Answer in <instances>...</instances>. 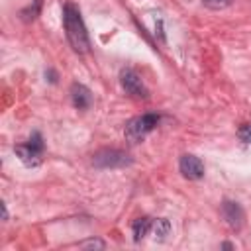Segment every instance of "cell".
Instances as JSON below:
<instances>
[{
	"instance_id": "1",
	"label": "cell",
	"mask_w": 251,
	"mask_h": 251,
	"mask_svg": "<svg viewBox=\"0 0 251 251\" xmlns=\"http://www.w3.org/2000/svg\"><path fill=\"white\" fill-rule=\"evenodd\" d=\"M63 24H65V31H67V39H69L71 47L76 53H88L90 39H88L80 10L71 2H67L63 8Z\"/></svg>"
},
{
	"instance_id": "2",
	"label": "cell",
	"mask_w": 251,
	"mask_h": 251,
	"mask_svg": "<svg viewBox=\"0 0 251 251\" xmlns=\"http://www.w3.org/2000/svg\"><path fill=\"white\" fill-rule=\"evenodd\" d=\"M161 122V116L159 114H141V116H135L131 118L126 127H124V135L129 143H139L147 137V133H151Z\"/></svg>"
},
{
	"instance_id": "3",
	"label": "cell",
	"mask_w": 251,
	"mask_h": 251,
	"mask_svg": "<svg viewBox=\"0 0 251 251\" xmlns=\"http://www.w3.org/2000/svg\"><path fill=\"white\" fill-rule=\"evenodd\" d=\"M131 163V157L120 149H102L92 157V165L98 169H118Z\"/></svg>"
},
{
	"instance_id": "4",
	"label": "cell",
	"mask_w": 251,
	"mask_h": 251,
	"mask_svg": "<svg viewBox=\"0 0 251 251\" xmlns=\"http://www.w3.org/2000/svg\"><path fill=\"white\" fill-rule=\"evenodd\" d=\"M120 82H122V88L126 90V94H129L131 98H147L149 96L141 76L133 69H124L120 73Z\"/></svg>"
},
{
	"instance_id": "5",
	"label": "cell",
	"mask_w": 251,
	"mask_h": 251,
	"mask_svg": "<svg viewBox=\"0 0 251 251\" xmlns=\"http://www.w3.org/2000/svg\"><path fill=\"white\" fill-rule=\"evenodd\" d=\"M178 169H180L182 176L188 178V180H198V178L204 176V165H202V161L198 157H194V155H188V153L180 157Z\"/></svg>"
},
{
	"instance_id": "6",
	"label": "cell",
	"mask_w": 251,
	"mask_h": 251,
	"mask_svg": "<svg viewBox=\"0 0 251 251\" xmlns=\"http://www.w3.org/2000/svg\"><path fill=\"white\" fill-rule=\"evenodd\" d=\"M222 216H224L226 224L233 229H239L243 226V220H245L243 208L233 200H224L222 202Z\"/></svg>"
},
{
	"instance_id": "7",
	"label": "cell",
	"mask_w": 251,
	"mask_h": 251,
	"mask_svg": "<svg viewBox=\"0 0 251 251\" xmlns=\"http://www.w3.org/2000/svg\"><path fill=\"white\" fill-rule=\"evenodd\" d=\"M14 151H16V155L20 157V161H22L24 165H27V167H37V165L41 163V153H43V151L31 147L29 143H25V145H16Z\"/></svg>"
},
{
	"instance_id": "8",
	"label": "cell",
	"mask_w": 251,
	"mask_h": 251,
	"mask_svg": "<svg viewBox=\"0 0 251 251\" xmlns=\"http://www.w3.org/2000/svg\"><path fill=\"white\" fill-rule=\"evenodd\" d=\"M71 100H73L75 108L84 110V108H88V106L92 104V92H90L84 84L75 82V84L71 86Z\"/></svg>"
},
{
	"instance_id": "9",
	"label": "cell",
	"mask_w": 251,
	"mask_h": 251,
	"mask_svg": "<svg viewBox=\"0 0 251 251\" xmlns=\"http://www.w3.org/2000/svg\"><path fill=\"white\" fill-rule=\"evenodd\" d=\"M151 226H153V220L143 216V218H137L133 224H131V231H133V239L139 241L143 239L147 233H151Z\"/></svg>"
},
{
	"instance_id": "10",
	"label": "cell",
	"mask_w": 251,
	"mask_h": 251,
	"mask_svg": "<svg viewBox=\"0 0 251 251\" xmlns=\"http://www.w3.org/2000/svg\"><path fill=\"white\" fill-rule=\"evenodd\" d=\"M151 233L155 235L157 241H165L167 235L171 233V224H169V220H165V218H157V220H153Z\"/></svg>"
},
{
	"instance_id": "11",
	"label": "cell",
	"mask_w": 251,
	"mask_h": 251,
	"mask_svg": "<svg viewBox=\"0 0 251 251\" xmlns=\"http://www.w3.org/2000/svg\"><path fill=\"white\" fill-rule=\"evenodd\" d=\"M41 4H43V0H33V4H29L27 8H24V10L20 12L22 20H24V22H31V20H35V18L39 16Z\"/></svg>"
},
{
	"instance_id": "12",
	"label": "cell",
	"mask_w": 251,
	"mask_h": 251,
	"mask_svg": "<svg viewBox=\"0 0 251 251\" xmlns=\"http://www.w3.org/2000/svg\"><path fill=\"white\" fill-rule=\"evenodd\" d=\"M202 4L210 10H224L231 4V0H202Z\"/></svg>"
},
{
	"instance_id": "13",
	"label": "cell",
	"mask_w": 251,
	"mask_h": 251,
	"mask_svg": "<svg viewBox=\"0 0 251 251\" xmlns=\"http://www.w3.org/2000/svg\"><path fill=\"white\" fill-rule=\"evenodd\" d=\"M237 135H239V139H241V141L251 143V124H243V126L239 127Z\"/></svg>"
},
{
	"instance_id": "14",
	"label": "cell",
	"mask_w": 251,
	"mask_h": 251,
	"mask_svg": "<svg viewBox=\"0 0 251 251\" xmlns=\"http://www.w3.org/2000/svg\"><path fill=\"white\" fill-rule=\"evenodd\" d=\"M31 147H35V149H39V151H43V141H41V135L35 131V133H31V137H29V141H27Z\"/></svg>"
},
{
	"instance_id": "15",
	"label": "cell",
	"mask_w": 251,
	"mask_h": 251,
	"mask_svg": "<svg viewBox=\"0 0 251 251\" xmlns=\"http://www.w3.org/2000/svg\"><path fill=\"white\" fill-rule=\"evenodd\" d=\"M80 247H98V249H102L104 247V241H100V239H88V241L80 243Z\"/></svg>"
}]
</instances>
